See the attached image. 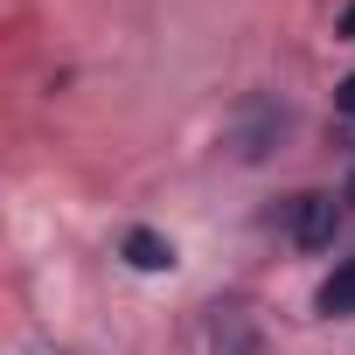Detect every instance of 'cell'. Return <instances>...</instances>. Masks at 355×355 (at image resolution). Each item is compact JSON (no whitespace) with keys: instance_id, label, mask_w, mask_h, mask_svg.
Segmentation results:
<instances>
[{"instance_id":"obj_4","label":"cell","mask_w":355,"mask_h":355,"mask_svg":"<svg viewBox=\"0 0 355 355\" xmlns=\"http://www.w3.org/2000/svg\"><path fill=\"white\" fill-rule=\"evenodd\" d=\"M313 306L334 320V313H355V258L348 265H334L327 279H320V293H313Z\"/></svg>"},{"instance_id":"obj_6","label":"cell","mask_w":355,"mask_h":355,"mask_svg":"<svg viewBox=\"0 0 355 355\" xmlns=\"http://www.w3.org/2000/svg\"><path fill=\"white\" fill-rule=\"evenodd\" d=\"M334 105H341V112L355 119V77H341V91H334Z\"/></svg>"},{"instance_id":"obj_7","label":"cell","mask_w":355,"mask_h":355,"mask_svg":"<svg viewBox=\"0 0 355 355\" xmlns=\"http://www.w3.org/2000/svg\"><path fill=\"white\" fill-rule=\"evenodd\" d=\"M341 42H355V8H348V15H341Z\"/></svg>"},{"instance_id":"obj_2","label":"cell","mask_w":355,"mask_h":355,"mask_svg":"<svg viewBox=\"0 0 355 355\" xmlns=\"http://www.w3.org/2000/svg\"><path fill=\"white\" fill-rule=\"evenodd\" d=\"M202 355H272V348H265V334H258V320H251L244 306H209V320H202Z\"/></svg>"},{"instance_id":"obj_3","label":"cell","mask_w":355,"mask_h":355,"mask_svg":"<svg viewBox=\"0 0 355 355\" xmlns=\"http://www.w3.org/2000/svg\"><path fill=\"white\" fill-rule=\"evenodd\" d=\"M279 132H286V105H272V98H265V105H251V112L237 119V132H230V146H237V160H265Z\"/></svg>"},{"instance_id":"obj_1","label":"cell","mask_w":355,"mask_h":355,"mask_svg":"<svg viewBox=\"0 0 355 355\" xmlns=\"http://www.w3.org/2000/svg\"><path fill=\"white\" fill-rule=\"evenodd\" d=\"M334 230H341V196H320V189L293 196V209H286V237H293L300 251H327Z\"/></svg>"},{"instance_id":"obj_5","label":"cell","mask_w":355,"mask_h":355,"mask_svg":"<svg viewBox=\"0 0 355 355\" xmlns=\"http://www.w3.org/2000/svg\"><path fill=\"white\" fill-rule=\"evenodd\" d=\"M125 265H139V272H167V265H174V244L153 237V230H125Z\"/></svg>"}]
</instances>
